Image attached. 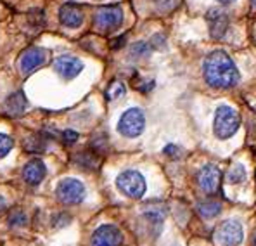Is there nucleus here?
Instances as JSON below:
<instances>
[{
	"label": "nucleus",
	"instance_id": "9",
	"mask_svg": "<svg viewBox=\"0 0 256 246\" xmlns=\"http://www.w3.org/2000/svg\"><path fill=\"white\" fill-rule=\"evenodd\" d=\"M48 61V52L47 49L42 47H30L28 51H24L21 54L20 59V70L21 73L24 75H32L35 70H38L40 66L47 64Z\"/></svg>",
	"mask_w": 256,
	"mask_h": 246
},
{
	"label": "nucleus",
	"instance_id": "5",
	"mask_svg": "<svg viewBox=\"0 0 256 246\" xmlns=\"http://www.w3.org/2000/svg\"><path fill=\"white\" fill-rule=\"evenodd\" d=\"M146 128V115L142 109L138 108H130L122 115L118 122V132L123 137L135 139L144 132Z\"/></svg>",
	"mask_w": 256,
	"mask_h": 246
},
{
	"label": "nucleus",
	"instance_id": "23",
	"mask_svg": "<svg viewBox=\"0 0 256 246\" xmlns=\"http://www.w3.org/2000/svg\"><path fill=\"white\" fill-rule=\"evenodd\" d=\"M14 147V141L7 134H0V158L7 156Z\"/></svg>",
	"mask_w": 256,
	"mask_h": 246
},
{
	"label": "nucleus",
	"instance_id": "4",
	"mask_svg": "<svg viewBox=\"0 0 256 246\" xmlns=\"http://www.w3.org/2000/svg\"><path fill=\"white\" fill-rule=\"evenodd\" d=\"M116 185H118V189L125 196L135 199L142 198L146 194V189H148L144 175L140 172H137V170H125V172H122L118 175V179H116Z\"/></svg>",
	"mask_w": 256,
	"mask_h": 246
},
{
	"label": "nucleus",
	"instance_id": "26",
	"mask_svg": "<svg viewBox=\"0 0 256 246\" xmlns=\"http://www.w3.org/2000/svg\"><path fill=\"white\" fill-rule=\"evenodd\" d=\"M62 141H64V144H74L78 141V134L74 130H64Z\"/></svg>",
	"mask_w": 256,
	"mask_h": 246
},
{
	"label": "nucleus",
	"instance_id": "13",
	"mask_svg": "<svg viewBox=\"0 0 256 246\" xmlns=\"http://www.w3.org/2000/svg\"><path fill=\"white\" fill-rule=\"evenodd\" d=\"M85 13L84 7L78 6L74 2H68L59 9V21L62 23L66 28H80L84 25Z\"/></svg>",
	"mask_w": 256,
	"mask_h": 246
},
{
	"label": "nucleus",
	"instance_id": "29",
	"mask_svg": "<svg viewBox=\"0 0 256 246\" xmlns=\"http://www.w3.org/2000/svg\"><path fill=\"white\" fill-rule=\"evenodd\" d=\"M125 42H126V35H122L120 39L112 40V45H111V47H112V49H122L123 45H125Z\"/></svg>",
	"mask_w": 256,
	"mask_h": 246
},
{
	"label": "nucleus",
	"instance_id": "14",
	"mask_svg": "<svg viewBox=\"0 0 256 246\" xmlns=\"http://www.w3.org/2000/svg\"><path fill=\"white\" fill-rule=\"evenodd\" d=\"M47 175V166L42 160H30L22 168V179L30 185H38Z\"/></svg>",
	"mask_w": 256,
	"mask_h": 246
},
{
	"label": "nucleus",
	"instance_id": "15",
	"mask_svg": "<svg viewBox=\"0 0 256 246\" xmlns=\"http://www.w3.org/2000/svg\"><path fill=\"white\" fill-rule=\"evenodd\" d=\"M26 106H28V99L24 97V94L21 90L10 94L6 101V111L9 113L10 116H22L26 111Z\"/></svg>",
	"mask_w": 256,
	"mask_h": 246
},
{
	"label": "nucleus",
	"instance_id": "8",
	"mask_svg": "<svg viewBox=\"0 0 256 246\" xmlns=\"http://www.w3.org/2000/svg\"><path fill=\"white\" fill-rule=\"evenodd\" d=\"M206 23H208V30H210V37L213 40H220L225 37L230 25V18L220 7H213L206 13Z\"/></svg>",
	"mask_w": 256,
	"mask_h": 246
},
{
	"label": "nucleus",
	"instance_id": "18",
	"mask_svg": "<svg viewBox=\"0 0 256 246\" xmlns=\"http://www.w3.org/2000/svg\"><path fill=\"white\" fill-rule=\"evenodd\" d=\"M78 165L85 170H92V168H97L99 166V158H97V153L96 151H85V153H78L76 158H74Z\"/></svg>",
	"mask_w": 256,
	"mask_h": 246
},
{
	"label": "nucleus",
	"instance_id": "16",
	"mask_svg": "<svg viewBox=\"0 0 256 246\" xmlns=\"http://www.w3.org/2000/svg\"><path fill=\"white\" fill-rule=\"evenodd\" d=\"M198 213L202 218H214L222 213V203L214 201V199H208V201H201L198 205Z\"/></svg>",
	"mask_w": 256,
	"mask_h": 246
},
{
	"label": "nucleus",
	"instance_id": "30",
	"mask_svg": "<svg viewBox=\"0 0 256 246\" xmlns=\"http://www.w3.org/2000/svg\"><path fill=\"white\" fill-rule=\"evenodd\" d=\"M4 208H6V199L0 196V210H4Z\"/></svg>",
	"mask_w": 256,
	"mask_h": 246
},
{
	"label": "nucleus",
	"instance_id": "12",
	"mask_svg": "<svg viewBox=\"0 0 256 246\" xmlns=\"http://www.w3.org/2000/svg\"><path fill=\"white\" fill-rule=\"evenodd\" d=\"M54 70L58 71L59 77H62L64 80H73L78 75L84 71V61L74 56H59L54 63Z\"/></svg>",
	"mask_w": 256,
	"mask_h": 246
},
{
	"label": "nucleus",
	"instance_id": "11",
	"mask_svg": "<svg viewBox=\"0 0 256 246\" xmlns=\"http://www.w3.org/2000/svg\"><path fill=\"white\" fill-rule=\"evenodd\" d=\"M196 180H198V185L201 187V191H204L206 194H213V192H216L218 187H220L222 172H220L218 166L206 165L198 172Z\"/></svg>",
	"mask_w": 256,
	"mask_h": 246
},
{
	"label": "nucleus",
	"instance_id": "22",
	"mask_svg": "<svg viewBox=\"0 0 256 246\" xmlns=\"http://www.w3.org/2000/svg\"><path fill=\"white\" fill-rule=\"evenodd\" d=\"M154 2H156V9L160 11V13L168 14V13H172V11H175L176 7L180 6L182 0H154Z\"/></svg>",
	"mask_w": 256,
	"mask_h": 246
},
{
	"label": "nucleus",
	"instance_id": "6",
	"mask_svg": "<svg viewBox=\"0 0 256 246\" xmlns=\"http://www.w3.org/2000/svg\"><path fill=\"white\" fill-rule=\"evenodd\" d=\"M56 196L64 205H78L85 198V185L78 179H62L56 189Z\"/></svg>",
	"mask_w": 256,
	"mask_h": 246
},
{
	"label": "nucleus",
	"instance_id": "3",
	"mask_svg": "<svg viewBox=\"0 0 256 246\" xmlns=\"http://www.w3.org/2000/svg\"><path fill=\"white\" fill-rule=\"evenodd\" d=\"M123 25V9L120 6H102L94 14V26L100 33H111Z\"/></svg>",
	"mask_w": 256,
	"mask_h": 246
},
{
	"label": "nucleus",
	"instance_id": "10",
	"mask_svg": "<svg viewBox=\"0 0 256 246\" xmlns=\"http://www.w3.org/2000/svg\"><path fill=\"white\" fill-rule=\"evenodd\" d=\"M122 243H123L122 230L112 224H104L94 230L90 246H120Z\"/></svg>",
	"mask_w": 256,
	"mask_h": 246
},
{
	"label": "nucleus",
	"instance_id": "20",
	"mask_svg": "<svg viewBox=\"0 0 256 246\" xmlns=\"http://www.w3.org/2000/svg\"><path fill=\"white\" fill-rule=\"evenodd\" d=\"M227 179H228V182H230V184H240V182H244V180H246V168H244V166L240 165V163L234 165L230 170H228Z\"/></svg>",
	"mask_w": 256,
	"mask_h": 246
},
{
	"label": "nucleus",
	"instance_id": "31",
	"mask_svg": "<svg viewBox=\"0 0 256 246\" xmlns=\"http://www.w3.org/2000/svg\"><path fill=\"white\" fill-rule=\"evenodd\" d=\"M218 2H222V4H232V2H236V0H218Z\"/></svg>",
	"mask_w": 256,
	"mask_h": 246
},
{
	"label": "nucleus",
	"instance_id": "25",
	"mask_svg": "<svg viewBox=\"0 0 256 246\" xmlns=\"http://www.w3.org/2000/svg\"><path fill=\"white\" fill-rule=\"evenodd\" d=\"M164 44H166V39L163 35H160V33L150 39V47L152 49H164Z\"/></svg>",
	"mask_w": 256,
	"mask_h": 246
},
{
	"label": "nucleus",
	"instance_id": "2",
	"mask_svg": "<svg viewBox=\"0 0 256 246\" xmlns=\"http://www.w3.org/2000/svg\"><path fill=\"white\" fill-rule=\"evenodd\" d=\"M239 127H240L239 113L232 106L227 104L218 106L216 111H214V122H213L214 135L218 139H228L239 130Z\"/></svg>",
	"mask_w": 256,
	"mask_h": 246
},
{
	"label": "nucleus",
	"instance_id": "27",
	"mask_svg": "<svg viewBox=\"0 0 256 246\" xmlns=\"http://www.w3.org/2000/svg\"><path fill=\"white\" fill-rule=\"evenodd\" d=\"M163 153L166 154V156H170V158H180V156H182V151H180L176 146H173V144H168V146L164 147Z\"/></svg>",
	"mask_w": 256,
	"mask_h": 246
},
{
	"label": "nucleus",
	"instance_id": "33",
	"mask_svg": "<svg viewBox=\"0 0 256 246\" xmlns=\"http://www.w3.org/2000/svg\"><path fill=\"white\" fill-rule=\"evenodd\" d=\"M251 4H253V6L256 7V0H251Z\"/></svg>",
	"mask_w": 256,
	"mask_h": 246
},
{
	"label": "nucleus",
	"instance_id": "7",
	"mask_svg": "<svg viewBox=\"0 0 256 246\" xmlns=\"http://www.w3.org/2000/svg\"><path fill=\"white\" fill-rule=\"evenodd\" d=\"M214 237L222 246H239L244 239V229L239 220H225L214 230Z\"/></svg>",
	"mask_w": 256,
	"mask_h": 246
},
{
	"label": "nucleus",
	"instance_id": "21",
	"mask_svg": "<svg viewBox=\"0 0 256 246\" xmlns=\"http://www.w3.org/2000/svg\"><path fill=\"white\" fill-rule=\"evenodd\" d=\"M150 51H152L150 44H146V42H137V44L132 45L130 54L134 56V58H148V56L150 54Z\"/></svg>",
	"mask_w": 256,
	"mask_h": 246
},
{
	"label": "nucleus",
	"instance_id": "24",
	"mask_svg": "<svg viewBox=\"0 0 256 246\" xmlns=\"http://www.w3.org/2000/svg\"><path fill=\"white\" fill-rule=\"evenodd\" d=\"M28 218H26V213L22 210H14L12 213L9 215V224L10 225H26Z\"/></svg>",
	"mask_w": 256,
	"mask_h": 246
},
{
	"label": "nucleus",
	"instance_id": "32",
	"mask_svg": "<svg viewBox=\"0 0 256 246\" xmlns=\"http://www.w3.org/2000/svg\"><path fill=\"white\" fill-rule=\"evenodd\" d=\"M253 246H256V234H254V237H253Z\"/></svg>",
	"mask_w": 256,
	"mask_h": 246
},
{
	"label": "nucleus",
	"instance_id": "28",
	"mask_svg": "<svg viewBox=\"0 0 256 246\" xmlns=\"http://www.w3.org/2000/svg\"><path fill=\"white\" fill-rule=\"evenodd\" d=\"M70 222H71V217H70V215H66V213L54 217V227H64V225L70 224Z\"/></svg>",
	"mask_w": 256,
	"mask_h": 246
},
{
	"label": "nucleus",
	"instance_id": "1",
	"mask_svg": "<svg viewBox=\"0 0 256 246\" xmlns=\"http://www.w3.org/2000/svg\"><path fill=\"white\" fill-rule=\"evenodd\" d=\"M204 80L213 89H232L239 82V70L225 51H213L202 64Z\"/></svg>",
	"mask_w": 256,
	"mask_h": 246
},
{
	"label": "nucleus",
	"instance_id": "19",
	"mask_svg": "<svg viewBox=\"0 0 256 246\" xmlns=\"http://www.w3.org/2000/svg\"><path fill=\"white\" fill-rule=\"evenodd\" d=\"M126 94V87L125 83L122 82H112L109 83L108 90H106V99L108 101H116V99H122L123 96Z\"/></svg>",
	"mask_w": 256,
	"mask_h": 246
},
{
	"label": "nucleus",
	"instance_id": "17",
	"mask_svg": "<svg viewBox=\"0 0 256 246\" xmlns=\"http://www.w3.org/2000/svg\"><path fill=\"white\" fill-rule=\"evenodd\" d=\"M45 147H47V137L44 134H33L26 139L24 149L30 153H44Z\"/></svg>",
	"mask_w": 256,
	"mask_h": 246
}]
</instances>
